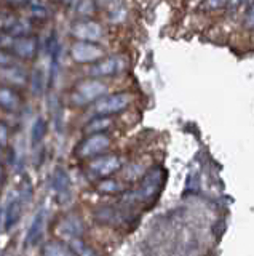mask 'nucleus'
<instances>
[{
    "instance_id": "21",
    "label": "nucleus",
    "mask_w": 254,
    "mask_h": 256,
    "mask_svg": "<svg viewBox=\"0 0 254 256\" xmlns=\"http://www.w3.org/2000/svg\"><path fill=\"white\" fill-rule=\"evenodd\" d=\"M96 190L101 194H117V192L123 190V184L109 176V178H102L101 181H98Z\"/></svg>"
},
{
    "instance_id": "13",
    "label": "nucleus",
    "mask_w": 254,
    "mask_h": 256,
    "mask_svg": "<svg viewBox=\"0 0 254 256\" xmlns=\"http://www.w3.org/2000/svg\"><path fill=\"white\" fill-rule=\"evenodd\" d=\"M22 214V200L19 197H13L6 204L5 213H3V228L5 230H13L18 226Z\"/></svg>"
},
{
    "instance_id": "27",
    "label": "nucleus",
    "mask_w": 254,
    "mask_h": 256,
    "mask_svg": "<svg viewBox=\"0 0 254 256\" xmlns=\"http://www.w3.org/2000/svg\"><path fill=\"white\" fill-rule=\"evenodd\" d=\"M248 24L254 28V5L251 6V10L248 12Z\"/></svg>"
},
{
    "instance_id": "1",
    "label": "nucleus",
    "mask_w": 254,
    "mask_h": 256,
    "mask_svg": "<svg viewBox=\"0 0 254 256\" xmlns=\"http://www.w3.org/2000/svg\"><path fill=\"white\" fill-rule=\"evenodd\" d=\"M106 93L107 85L102 84L101 80H85L75 86V90L70 94V101L75 106H86V104L98 101Z\"/></svg>"
},
{
    "instance_id": "6",
    "label": "nucleus",
    "mask_w": 254,
    "mask_h": 256,
    "mask_svg": "<svg viewBox=\"0 0 254 256\" xmlns=\"http://www.w3.org/2000/svg\"><path fill=\"white\" fill-rule=\"evenodd\" d=\"M56 232L66 240L82 237V234L85 232L83 220L77 213H69L66 216H62V218L59 220V222H58Z\"/></svg>"
},
{
    "instance_id": "29",
    "label": "nucleus",
    "mask_w": 254,
    "mask_h": 256,
    "mask_svg": "<svg viewBox=\"0 0 254 256\" xmlns=\"http://www.w3.org/2000/svg\"><path fill=\"white\" fill-rule=\"evenodd\" d=\"M5 180V173H3V166L0 165V186H2V182Z\"/></svg>"
},
{
    "instance_id": "9",
    "label": "nucleus",
    "mask_w": 254,
    "mask_h": 256,
    "mask_svg": "<svg viewBox=\"0 0 254 256\" xmlns=\"http://www.w3.org/2000/svg\"><path fill=\"white\" fill-rule=\"evenodd\" d=\"M125 69V61L120 56H112V58L99 60L94 66L90 69V74L93 77H107V76H115L118 72Z\"/></svg>"
},
{
    "instance_id": "20",
    "label": "nucleus",
    "mask_w": 254,
    "mask_h": 256,
    "mask_svg": "<svg viewBox=\"0 0 254 256\" xmlns=\"http://www.w3.org/2000/svg\"><path fill=\"white\" fill-rule=\"evenodd\" d=\"M46 134V120L43 117H37L32 122V128H30V142L32 146H38Z\"/></svg>"
},
{
    "instance_id": "10",
    "label": "nucleus",
    "mask_w": 254,
    "mask_h": 256,
    "mask_svg": "<svg viewBox=\"0 0 254 256\" xmlns=\"http://www.w3.org/2000/svg\"><path fill=\"white\" fill-rule=\"evenodd\" d=\"M0 80L11 88H18V86H26L29 82V76L24 68L18 66V64H13L8 68H0Z\"/></svg>"
},
{
    "instance_id": "11",
    "label": "nucleus",
    "mask_w": 254,
    "mask_h": 256,
    "mask_svg": "<svg viewBox=\"0 0 254 256\" xmlns=\"http://www.w3.org/2000/svg\"><path fill=\"white\" fill-rule=\"evenodd\" d=\"M45 226H46V212L38 210L27 229V234H26L27 246H34L40 242V238L43 237V232H45Z\"/></svg>"
},
{
    "instance_id": "26",
    "label": "nucleus",
    "mask_w": 254,
    "mask_h": 256,
    "mask_svg": "<svg viewBox=\"0 0 254 256\" xmlns=\"http://www.w3.org/2000/svg\"><path fill=\"white\" fill-rule=\"evenodd\" d=\"M206 4H208L210 8H218V6H222L226 4V0H206Z\"/></svg>"
},
{
    "instance_id": "5",
    "label": "nucleus",
    "mask_w": 254,
    "mask_h": 256,
    "mask_svg": "<svg viewBox=\"0 0 254 256\" xmlns=\"http://www.w3.org/2000/svg\"><path fill=\"white\" fill-rule=\"evenodd\" d=\"M70 54L77 62H94L102 60L104 56V50L101 46H98L96 44L91 42H82L78 40L72 46H70Z\"/></svg>"
},
{
    "instance_id": "19",
    "label": "nucleus",
    "mask_w": 254,
    "mask_h": 256,
    "mask_svg": "<svg viewBox=\"0 0 254 256\" xmlns=\"http://www.w3.org/2000/svg\"><path fill=\"white\" fill-rule=\"evenodd\" d=\"M69 246H70V250L74 252L75 256H99L98 252L94 250L91 245H88L85 240H82V237L70 238L69 240Z\"/></svg>"
},
{
    "instance_id": "16",
    "label": "nucleus",
    "mask_w": 254,
    "mask_h": 256,
    "mask_svg": "<svg viewBox=\"0 0 254 256\" xmlns=\"http://www.w3.org/2000/svg\"><path fill=\"white\" fill-rule=\"evenodd\" d=\"M94 218H96L99 222L117 226V224L125 221V213L117 206H101L94 212Z\"/></svg>"
},
{
    "instance_id": "25",
    "label": "nucleus",
    "mask_w": 254,
    "mask_h": 256,
    "mask_svg": "<svg viewBox=\"0 0 254 256\" xmlns=\"http://www.w3.org/2000/svg\"><path fill=\"white\" fill-rule=\"evenodd\" d=\"M13 40H14L13 36L5 34V32H0V50H3V48H11Z\"/></svg>"
},
{
    "instance_id": "2",
    "label": "nucleus",
    "mask_w": 254,
    "mask_h": 256,
    "mask_svg": "<svg viewBox=\"0 0 254 256\" xmlns=\"http://www.w3.org/2000/svg\"><path fill=\"white\" fill-rule=\"evenodd\" d=\"M130 102H131V96L128 93H114L109 96H102L94 104V112H96V116L110 117L125 110L130 106Z\"/></svg>"
},
{
    "instance_id": "8",
    "label": "nucleus",
    "mask_w": 254,
    "mask_h": 256,
    "mask_svg": "<svg viewBox=\"0 0 254 256\" xmlns=\"http://www.w3.org/2000/svg\"><path fill=\"white\" fill-rule=\"evenodd\" d=\"M160 182H162V172L157 168V170L147 173V176L141 184V188L138 190L130 192V194L126 196V198L128 200H147L158 190Z\"/></svg>"
},
{
    "instance_id": "3",
    "label": "nucleus",
    "mask_w": 254,
    "mask_h": 256,
    "mask_svg": "<svg viewBox=\"0 0 254 256\" xmlns=\"http://www.w3.org/2000/svg\"><path fill=\"white\" fill-rule=\"evenodd\" d=\"M122 158L118 156H98L96 158H93L91 162L86 166L90 174H93L94 178H109L110 174H114L115 172L120 170L122 166Z\"/></svg>"
},
{
    "instance_id": "28",
    "label": "nucleus",
    "mask_w": 254,
    "mask_h": 256,
    "mask_svg": "<svg viewBox=\"0 0 254 256\" xmlns=\"http://www.w3.org/2000/svg\"><path fill=\"white\" fill-rule=\"evenodd\" d=\"M6 4H11V5H24L27 4L29 0H5Z\"/></svg>"
},
{
    "instance_id": "18",
    "label": "nucleus",
    "mask_w": 254,
    "mask_h": 256,
    "mask_svg": "<svg viewBox=\"0 0 254 256\" xmlns=\"http://www.w3.org/2000/svg\"><path fill=\"white\" fill-rule=\"evenodd\" d=\"M110 125H112V120H110L109 117L98 116V117L91 118L90 122L86 124V126L83 128V132H85V133H88V134H96V133L106 132Z\"/></svg>"
},
{
    "instance_id": "32",
    "label": "nucleus",
    "mask_w": 254,
    "mask_h": 256,
    "mask_svg": "<svg viewBox=\"0 0 254 256\" xmlns=\"http://www.w3.org/2000/svg\"><path fill=\"white\" fill-rule=\"evenodd\" d=\"M0 218H2V214H0Z\"/></svg>"
},
{
    "instance_id": "31",
    "label": "nucleus",
    "mask_w": 254,
    "mask_h": 256,
    "mask_svg": "<svg viewBox=\"0 0 254 256\" xmlns=\"http://www.w3.org/2000/svg\"><path fill=\"white\" fill-rule=\"evenodd\" d=\"M3 157V148H0V158Z\"/></svg>"
},
{
    "instance_id": "12",
    "label": "nucleus",
    "mask_w": 254,
    "mask_h": 256,
    "mask_svg": "<svg viewBox=\"0 0 254 256\" xmlns=\"http://www.w3.org/2000/svg\"><path fill=\"white\" fill-rule=\"evenodd\" d=\"M37 38L30 36H22V37H14L13 40V52L14 54L21 60H32L37 53Z\"/></svg>"
},
{
    "instance_id": "14",
    "label": "nucleus",
    "mask_w": 254,
    "mask_h": 256,
    "mask_svg": "<svg viewBox=\"0 0 254 256\" xmlns=\"http://www.w3.org/2000/svg\"><path fill=\"white\" fill-rule=\"evenodd\" d=\"M21 96L18 94V92L11 86L6 85H0V108L6 112H18L21 109Z\"/></svg>"
},
{
    "instance_id": "23",
    "label": "nucleus",
    "mask_w": 254,
    "mask_h": 256,
    "mask_svg": "<svg viewBox=\"0 0 254 256\" xmlns=\"http://www.w3.org/2000/svg\"><path fill=\"white\" fill-rule=\"evenodd\" d=\"M16 64V58L13 54H10L8 52L5 50H0V68H8Z\"/></svg>"
},
{
    "instance_id": "7",
    "label": "nucleus",
    "mask_w": 254,
    "mask_h": 256,
    "mask_svg": "<svg viewBox=\"0 0 254 256\" xmlns=\"http://www.w3.org/2000/svg\"><path fill=\"white\" fill-rule=\"evenodd\" d=\"M70 34L75 38L82 40V42H98L104 36V30L99 22L94 21H78L72 24L70 28Z\"/></svg>"
},
{
    "instance_id": "24",
    "label": "nucleus",
    "mask_w": 254,
    "mask_h": 256,
    "mask_svg": "<svg viewBox=\"0 0 254 256\" xmlns=\"http://www.w3.org/2000/svg\"><path fill=\"white\" fill-rule=\"evenodd\" d=\"M10 140V130L3 122H0V148H5Z\"/></svg>"
},
{
    "instance_id": "15",
    "label": "nucleus",
    "mask_w": 254,
    "mask_h": 256,
    "mask_svg": "<svg viewBox=\"0 0 254 256\" xmlns=\"http://www.w3.org/2000/svg\"><path fill=\"white\" fill-rule=\"evenodd\" d=\"M51 190L58 198H66L70 194V180L64 168H56L51 176Z\"/></svg>"
},
{
    "instance_id": "4",
    "label": "nucleus",
    "mask_w": 254,
    "mask_h": 256,
    "mask_svg": "<svg viewBox=\"0 0 254 256\" xmlns=\"http://www.w3.org/2000/svg\"><path fill=\"white\" fill-rule=\"evenodd\" d=\"M110 146V138L104 133H96L90 134L88 138H85L80 144L77 146L75 154L80 158H90L101 156L107 148Z\"/></svg>"
},
{
    "instance_id": "17",
    "label": "nucleus",
    "mask_w": 254,
    "mask_h": 256,
    "mask_svg": "<svg viewBox=\"0 0 254 256\" xmlns=\"http://www.w3.org/2000/svg\"><path fill=\"white\" fill-rule=\"evenodd\" d=\"M42 254L43 256H75L74 252L70 250V246L66 245L64 242H59V240H50V242H46L42 248Z\"/></svg>"
},
{
    "instance_id": "22",
    "label": "nucleus",
    "mask_w": 254,
    "mask_h": 256,
    "mask_svg": "<svg viewBox=\"0 0 254 256\" xmlns=\"http://www.w3.org/2000/svg\"><path fill=\"white\" fill-rule=\"evenodd\" d=\"M46 86V74L43 72L42 68H37L32 74V80H30V88H32V93L35 96H40L45 92Z\"/></svg>"
},
{
    "instance_id": "30",
    "label": "nucleus",
    "mask_w": 254,
    "mask_h": 256,
    "mask_svg": "<svg viewBox=\"0 0 254 256\" xmlns=\"http://www.w3.org/2000/svg\"><path fill=\"white\" fill-rule=\"evenodd\" d=\"M230 4H234V5H240V4H243V0H230Z\"/></svg>"
}]
</instances>
